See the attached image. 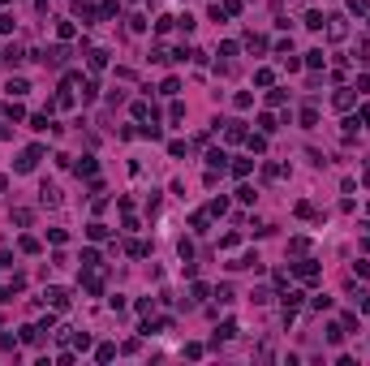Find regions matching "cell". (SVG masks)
I'll use <instances>...</instances> for the list:
<instances>
[{"instance_id": "1", "label": "cell", "mask_w": 370, "mask_h": 366, "mask_svg": "<svg viewBox=\"0 0 370 366\" xmlns=\"http://www.w3.org/2000/svg\"><path fill=\"white\" fill-rule=\"evenodd\" d=\"M39 160H43V147H31V151H26V155L18 160V168H22V172H31V168H35Z\"/></svg>"}, {"instance_id": "2", "label": "cell", "mask_w": 370, "mask_h": 366, "mask_svg": "<svg viewBox=\"0 0 370 366\" xmlns=\"http://www.w3.org/2000/svg\"><path fill=\"white\" fill-rule=\"evenodd\" d=\"M297 276H301V280H318V267H314V263H310V258H306V263H297Z\"/></svg>"}, {"instance_id": "3", "label": "cell", "mask_w": 370, "mask_h": 366, "mask_svg": "<svg viewBox=\"0 0 370 366\" xmlns=\"http://www.w3.org/2000/svg\"><path fill=\"white\" fill-rule=\"evenodd\" d=\"M301 297H306L301 289H288V293H284V310H297V306H301Z\"/></svg>"}, {"instance_id": "4", "label": "cell", "mask_w": 370, "mask_h": 366, "mask_svg": "<svg viewBox=\"0 0 370 366\" xmlns=\"http://www.w3.org/2000/svg\"><path fill=\"white\" fill-rule=\"evenodd\" d=\"M39 198H43V203H61V190H56V185H43V190H39Z\"/></svg>"}, {"instance_id": "5", "label": "cell", "mask_w": 370, "mask_h": 366, "mask_svg": "<svg viewBox=\"0 0 370 366\" xmlns=\"http://www.w3.org/2000/svg\"><path fill=\"white\" fill-rule=\"evenodd\" d=\"M224 134H228V142H241V138H245V129H241V121H228V129H224Z\"/></svg>"}, {"instance_id": "6", "label": "cell", "mask_w": 370, "mask_h": 366, "mask_svg": "<svg viewBox=\"0 0 370 366\" xmlns=\"http://www.w3.org/2000/svg\"><path fill=\"white\" fill-rule=\"evenodd\" d=\"M74 13H82V18L91 22V18H95V5H91V0H78V5H74Z\"/></svg>"}, {"instance_id": "7", "label": "cell", "mask_w": 370, "mask_h": 366, "mask_svg": "<svg viewBox=\"0 0 370 366\" xmlns=\"http://www.w3.org/2000/svg\"><path fill=\"white\" fill-rule=\"evenodd\" d=\"M323 22H327L323 13H306V26H310V31H323Z\"/></svg>"}, {"instance_id": "8", "label": "cell", "mask_w": 370, "mask_h": 366, "mask_svg": "<svg viewBox=\"0 0 370 366\" xmlns=\"http://www.w3.org/2000/svg\"><path fill=\"white\" fill-rule=\"evenodd\" d=\"M301 125H306V129L318 125V112H314V108H306V112H301Z\"/></svg>"}, {"instance_id": "9", "label": "cell", "mask_w": 370, "mask_h": 366, "mask_svg": "<svg viewBox=\"0 0 370 366\" xmlns=\"http://www.w3.org/2000/svg\"><path fill=\"white\" fill-rule=\"evenodd\" d=\"M117 357V344H99V362H112Z\"/></svg>"}, {"instance_id": "10", "label": "cell", "mask_w": 370, "mask_h": 366, "mask_svg": "<svg viewBox=\"0 0 370 366\" xmlns=\"http://www.w3.org/2000/svg\"><path fill=\"white\" fill-rule=\"evenodd\" d=\"M26 91H31V86L22 82V78H13V82H9V95H26Z\"/></svg>"}, {"instance_id": "11", "label": "cell", "mask_w": 370, "mask_h": 366, "mask_svg": "<svg viewBox=\"0 0 370 366\" xmlns=\"http://www.w3.org/2000/svg\"><path fill=\"white\" fill-rule=\"evenodd\" d=\"M78 172H82V177H95V160H91V155H86V160L78 164Z\"/></svg>"}, {"instance_id": "12", "label": "cell", "mask_w": 370, "mask_h": 366, "mask_svg": "<svg viewBox=\"0 0 370 366\" xmlns=\"http://www.w3.org/2000/svg\"><path fill=\"white\" fill-rule=\"evenodd\" d=\"M207 164H211V168H220V172H224V151H211V155H207Z\"/></svg>"}, {"instance_id": "13", "label": "cell", "mask_w": 370, "mask_h": 366, "mask_svg": "<svg viewBox=\"0 0 370 366\" xmlns=\"http://www.w3.org/2000/svg\"><path fill=\"white\" fill-rule=\"evenodd\" d=\"M108 65V52H91V69H104Z\"/></svg>"}, {"instance_id": "14", "label": "cell", "mask_w": 370, "mask_h": 366, "mask_svg": "<svg viewBox=\"0 0 370 366\" xmlns=\"http://www.w3.org/2000/svg\"><path fill=\"white\" fill-rule=\"evenodd\" d=\"M336 108H353V91H340V95H336Z\"/></svg>"}, {"instance_id": "15", "label": "cell", "mask_w": 370, "mask_h": 366, "mask_svg": "<svg viewBox=\"0 0 370 366\" xmlns=\"http://www.w3.org/2000/svg\"><path fill=\"white\" fill-rule=\"evenodd\" d=\"M306 65H310V69H318V65H323V52H318V48H314V52H306Z\"/></svg>"}, {"instance_id": "16", "label": "cell", "mask_w": 370, "mask_h": 366, "mask_svg": "<svg viewBox=\"0 0 370 366\" xmlns=\"http://www.w3.org/2000/svg\"><path fill=\"white\" fill-rule=\"evenodd\" d=\"M9 31H13V18L5 13V18H0V35H9Z\"/></svg>"}, {"instance_id": "17", "label": "cell", "mask_w": 370, "mask_h": 366, "mask_svg": "<svg viewBox=\"0 0 370 366\" xmlns=\"http://www.w3.org/2000/svg\"><path fill=\"white\" fill-rule=\"evenodd\" d=\"M349 9L353 13H366V0H349Z\"/></svg>"}, {"instance_id": "18", "label": "cell", "mask_w": 370, "mask_h": 366, "mask_svg": "<svg viewBox=\"0 0 370 366\" xmlns=\"http://www.w3.org/2000/svg\"><path fill=\"white\" fill-rule=\"evenodd\" d=\"M9 263H13V254H0V267H9Z\"/></svg>"}, {"instance_id": "19", "label": "cell", "mask_w": 370, "mask_h": 366, "mask_svg": "<svg viewBox=\"0 0 370 366\" xmlns=\"http://www.w3.org/2000/svg\"><path fill=\"white\" fill-rule=\"evenodd\" d=\"M0 5H9V0H0Z\"/></svg>"}]
</instances>
